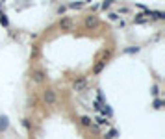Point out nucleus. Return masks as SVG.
<instances>
[{"instance_id":"nucleus-1","label":"nucleus","mask_w":165,"mask_h":139,"mask_svg":"<svg viewBox=\"0 0 165 139\" xmlns=\"http://www.w3.org/2000/svg\"><path fill=\"white\" fill-rule=\"evenodd\" d=\"M117 26L93 8H78L50 19L32 37L26 85L72 93L96 80L119 54Z\"/></svg>"},{"instance_id":"nucleus-2","label":"nucleus","mask_w":165,"mask_h":139,"mask_svg":"<svg viewBox=\"0 0 165 139\" xmlns=\"http://www.w3.org/2000/svg\"><path fill=\"white\" fill-rule=\"evenodd\" d=\"M24 139H106L91 117L78 106L76 95L24 85Z\"/></svg>"}]
</instances>
